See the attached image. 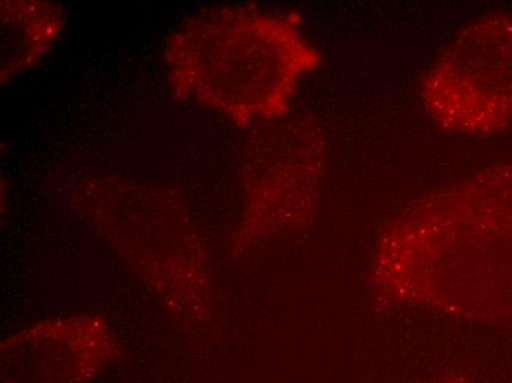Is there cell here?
<instances>
[{
  "label": "cell",
  "instance_id": "obj_1",
  "mask_svg": "<svg viewBox=\"0 0 512 383\" xmlns=\"http://www.w3.org/2000/svg\"><path fill=\"white\" fill-rule=\"evenodd\" d=\"M371 294L389 307L482 325L512 322V164L437 192L374 248Z\"/></svg>",
  "mask_w": 512,
  "mask_h": 383
},
{
  "label": "cell",
  "instance_id": "obj_2",
  "mask_svg": "<svg viewBox=\"0 0 512 383\" xmlns=\"http://www.w3.org/2000/svg\"><path fill=\"white\" fill-rule=\"evenodd\" d=\"M436 126L464 136H490L512 124V17L483 15L442 49L421 84Z\"/></svg>",
  "mask_w": 512,
  "mask_h": 383
},
{
  "label": "cell",
  "instance_id": "obj_3",
  "mask_svg": "<svg viewBox=\"0 0 512 383\" xmlns=\"http://www.w3.org/2000/svg\"><path fill=\"white\" fill-rule=\"evenodd\" d=\"M233 30L226 73L230 111L246 121L280 114L320 56L284 18L243 14Z\"/></svg>",
  "mask_w": 512,
  "mask_h": 383
},
{
  "label": "cell",
  "instance_id": "obj_4",
  "mask_svg": "<svg viewBox=\"0 0 512 383\" xmlns=\"http://www.w3.org/2000/svg\"><path fill=\"white\" fill-rule=\"evenodd\" d=\"M427 383H468L467 379L464 376L460 375H446L439 376V378L432 379Z\"/></svg>",
  "mask_w": 512,
  "mask_h": 383
}]
</instances>
